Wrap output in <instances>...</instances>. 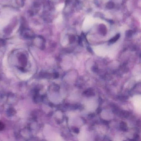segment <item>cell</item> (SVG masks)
Wrapping results in <instances>:
<instances>
[{
	"instance_id": "obj_1",
	"label": "cell",
	"mask_w": 141,
	"mask_h": 141,
	"mask_svg": "<svg viewBox=\"0 0 141 141\" xmlns=\"http://www.w3.org/2000/svg\"><path fill=\"white\" fill-rule=\"evenodd\" d=\"M10 16L5 13L0 16V30L5 27L9 22Z\"/></svg>"
},
{
	"instance_id": "obj_2",
	"label": "cell",
	"mask_w": 141,
	"mask_h": 141,
	"mask_svg": "<svg viewBox=\"0 0 141 141\" xmlns=\"http://www.w3.org/2000/svg\"><path fill=\"white\" fill-rule=\"evenodd\" d=\"M120 37V34H117L112 39H111V40H110L109 42L111 43H113L115 42L119 39Z\"/></svg>"
},
{
	"instance_id": "obj_3",
	"label": "cell",
	"mask_w": 141,
	"mask_h": 141,
	"mask_svg": "<svg viewBox=\"0 0 141 141\" xmlns=\"http://www.w3.org/2000/svg\"><path fill=\"white\" fill-rule=\"evenodd\" d=\"M114 6H115V5H114V3L112 2H109L108 3H107L106 4V7L109 9H111L113 8Z\"/></svg>"
},
{
	"instance_id": "obj_4",
	"label": "cell",
	"mask_w": 141,
	"mask_h": 141,
	"mask_svg": "<svg viewBox=\"0 0 141 141\" xmlns=\"http://www.w3.org/2000/svg\"><path fill=\"white\" fill-rule=\"evenodd\" d=\"M120 127L122 130L125 131L127 130V126L125 125V124L124 122H122L121 123V125H120Z\"/></svg>"
},
{
	"instance_id": "obj_5",
	"label": "cell",
	"mask_w": 141,
	"mask_h": 141,
	"mask_svg": "<svg viewBox=\"0 0 141 141\" xmlns=\"http://www.w3.org/2000/svg\"><path fill=\"white\" fill-rule=\"evenodd\" d=\"M84 94H86V95L88 96H92V95H94V93L93 92L91 91H86L84 92Z\"/></svg>"
},
{
	"instance_id": "obj_6",
	"label": "cell",
	"mask_w": 141,
	"mask_h": 141,
	"mask_svg": "<svg viewBox=\"0 0 141 141\" xmlns=\"http://www.w3.org/2000/svg\"><path fill=\"white\" fill-rule=\"evenodd\" d=\"M5 127V125L3 122L0 121V131L2 130Z\"/></svg>"
},
{
	"instance_id": "obj_7",
	"label": "cell",
	"mask_w": 141,
	"mask_h": 141,
	"mask_svg": "<svg viewBox=\"0 0 141 141\" xmlns=\"http://www.w3.org/2000/svg\"><path fill=\"white\" fill-rule=\"evenodd\" d=\"M132 33H133V32H132V31L129 30L127 32L126 34H127V37H131V36H132Z\"/></svg>"
},
{
	"instance_id": "obj_8",
	"label": "cell",
	"mask_w": 141,
	"mask_h": 141,
	"mask_svg": "<svg viewBox=\"0 0 141 141\" xmlns=\"http://www.w3.org/2000/svg\"><path fill=\"white\" fill-rule=\"evenodd\" d=\"M75 40V37H73V36H71V39H70V41H71V42H73V41H74Z\"/></svg>"
},
{
	"instance_id": "obj_9",
	"label": "cell",
	"mask_w": 141,
	"mask_h": 141,
	"mask_svg": "<svg viewBox=\"0 0 141 141\" xmlns=\"http://www.w3.org/2000/svg\"><path fill=\"white\" fill-rule=\"evenodd\" d=\"M74 132L75 133H78L79 132V130L78 128H75L74 129Z\"/></svg>"
}]
</instances>
